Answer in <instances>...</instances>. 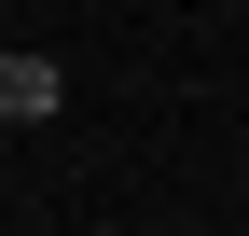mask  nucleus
Listing matches in <instances>:
<instances>
[{
    "label": "nucleus",
    "mask_w": 249,
    "mask_h": 236,
    "mask_svg": "<svg viewBox=\"0 0 249 236\" xmlns=\"http://www.w3.org/2000/svg\"><path fill=\"white\" fill-rule=\"evenodd\" d=\"M55 98H70V83H55V56L0 42V111H14V125H55Z\"/></svg>",
    "instance_id": "obj_1"
}]
</instances>
